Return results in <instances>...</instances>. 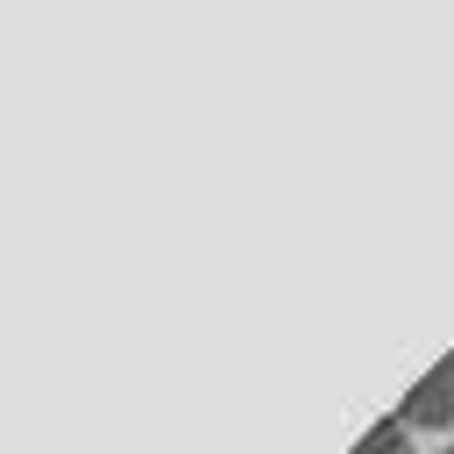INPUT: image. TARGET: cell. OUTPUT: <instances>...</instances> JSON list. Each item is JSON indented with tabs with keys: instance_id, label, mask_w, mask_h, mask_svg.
Wrapping results in <instances>:
<instances>
[{
	"instance_id": "1",
	"label": "cell",
	"mask_w": 454,
	"mask_h": 454,
	"mask_svg": "<svg viewBox=\"0 0 454 454\" xmlns=\"http://www.w3.org/2000/svg\"><path fill=\"white\" fill-rule=\"evenodd\" d=\"M411 433H454V348L411 383V397H404V411H397Z\"/></svg>"
},
{
	"instance_id": "2",
	"label": "cell",
	"mask_w": 454,
	"mask_h": 454,
	"mask_svg": "<svg viewBox=\"0 0 454 454\" xmlns=\"http://www.w3.org/2000/svg\"><path fill=\"white\" fill-rule=\"evenodd\" d=\"M355 454H419V447H411V426L404 419H383V426H369L355 440Z\"/></svg>"
},
{
	"instance_id": "3",
	"label": "cell",
	"mask_w": 454,
	"mask_h": 454,
	"mask_svg": "<svg viewBox=\"0 0 454 454\" xmlns=\"http://www.w3.org/2000/svg\"><path fill=\"white\" fill-rule=\"evenodd\" d=\"M447 454H454V447H447Z\"/></svg>"
}]
</instances>
